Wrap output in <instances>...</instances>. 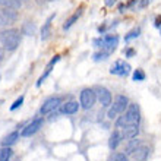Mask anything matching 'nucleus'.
<instances>
[{"mask_svg": "<svg viewBox=\"0 0 161 161\" xmlns=\"http://www.w3.org/2000/svg\"><path fill=\"white\" fill-rule=\"evenodd\" d=\"M141 122V108L136 103H130L126 111L120 114L116 119V127L117 129H123V127L129 126V125H139Z\"/></svg>", "mask_w": 161, "mask_h": 161, "instance_id": "f257e3e1", "label": "nucleus"}, {"mask_svg": "<svg viewBox=\"0 0 161 161\" xmlns=\"http://www.w3.org/2000/svg\"><path fill=\"white\" fill-rule=\"evenodd\" d=\"M21 31L16 28L0 31V44L6 51H15L21 44Z\"/></svg>", "mask_w": 161, "mask_h": 161, "instance_id": "f03ea898", "label": "nucleus"}, {"mask_svg": "<svg viewBox=\"0 0 161 161\" xmlns=\"http://www.w3.org/2000/svg\"><path fill=\"white\" fill-rule=\"evenodd\" d=\"M129 104H130V101H129V98H127L126 95H123V94L116 95V98L113 100V104H111V106L108 107V110H107V119L116 120L120 114H123V113L126 111Z\"/></svg>", "mask_w": 161, "mask_h": 161, "instance_id": "7ed1b4c3", "label": "nucleus"}, {"mask_svg": "<svg viewBox=\"0 0 161 161\" xmlns=\"http://www.w3.org/2000/svg\"><path fill=\"white\" fill-rule=\"evenodd\" d=\"M97 103V94L94 88H84L79 94V104L80 108L84 110H91Z\"/></svg>", "mask_w": 161, "mask_h": 161, "instance_id": "20e7f679", "label": "nucleus"}, {"mask_svg": "<svg viewBox=\"0 0 161 161\" xmlns=\"http://www.w3.org/2000/svg\"><path fill=\"white\" fill-rule=\"evenodd\" d=\"M94 91L97 94V101L101 104L103 108H108L113 104V95H111L110 89L106 86H94Z\"/></svg>", "mask_w": 161, "mask_h": 161, "instance_id": "39448f33", "label": "nucleus"}, {"mask_svg": "<svg viewBox=\"0 0 161 161\" xmlns=\"http://www.w3.org/2000/svg\"><path fill=\"white\" fill-rule=\"evenodd\" d=\"M62 103H63V98L62 97H50L48 100L44 101V104H42L41 108H40V113H41L42 116L48 114V113H53V111L59 110L60 106H62Z\"/></svg>", "mask_w": 161, "mask_h": 161, "instance_id": "423d86ee", "label": "nucleus"}, {"mask_svg": "<svg viewBox=\"0 0 161 161\" xmlns=\"http://www.w3.org/2000/svg\"><path fill=\"white\" fill-rule=\"evenodd\" d=\"M130 70H132L130 64L127 63V62H125V60H117L110 68L111 75H117V76H120V78H126L127 75L130 73Z\"/></svg>", "mask_w": 161, "mask_h": 161, "instance_id": "0eeeda50", "label": "nucleus"}, {"mask_svg": "<svg viewBox=\"0 0 161 161\" xmlns=\"http://www.w3.org/2000/svg\"><path fill=\"white\" fill-rule=\"evenodd\" d=\"M42 123H44L42 117H35L32 122L28 123V125H26V126L22 129L21 136H24V138H28V136L35 135V133H37V132H38L40 129L42 127Z\"/></svg>", "mask_w": 161, "mask_h": 161, "instance_id": "6e6552de", "label": "nucleus"}, {"mask_svg": "<svg viewBox=\"0 0 161 161\" xmlns=\"http://www.w3.org/2000/svg\"><path fill=\"white\" fill-rule=\"evenodd\" d=\"M79 108H80V104L78 101H68L60 106L59 113L60 114H66V116L76 114L78 111H79Z\"/></svg>", "mask_w": 161, "mask_h": 161, "instance_id": "1a4fd4ad", "label": "nucleus"}, {"mask_svg": "<svg viewBox=\"0 0 161 161\" xmlns=\"http://www.w3.org/2000/svg\"><path fill=\"white\" fill-rule=\"evenodd\" d=\"M103 38H104V50H107L108 53H113L116 47L119 46V37L116 34H106L103 35Z\"/></svg>", "mask_w": 161, "mask_h": 161, "instance_id": "9d476101", "label": "nucleus"}, {"mask_svg": "<svg viewBox=\"0 0 161 161\" xmlns=\"http://www.w3.org/2000/svg\"><path fill=\"white\" fill-rule=\"evenodd\" d=\"M122 130V135H123V139H135V138H138V135H139V125H129V126L123 127V129H120Z\"/></svg>", "mask_w": 161, "mask_h": 161, "instance_id": "9b49d317", "label": "nucleus"}, {"mask_svg": "<svg viewBox=\"0 0 161 161\" xmlns=\"http://www.w3.org/2000/svg\"><path fill=\"white\" fill-rule=\"evenodd\" d=\"M123 142V135H122V130L120 129H116L113 130V133L110 135V139H108V148L111 151H116L119 148V145Z\"/></svg>", "mask_w": 161, "mask_h": 161, "instance_id": "f8f14e48", "label": "nucleus"}, {"mask_svg": "<svg viewBox=\"0 0 161 161\" xmlns=\"http://www.w3.org/2000/svg\"><path fill=\"white\" fill-rule=\"evenodd\" d=\"M148 155H149V148L148 147H145V145H141L139 148L132 154V158H133L135 161H147Z\"/></svg>", "mask_w": 161, "mask_h": 161, "instance_id": "ddd939ff", "label": "nucleus"}, {"mask_svg": "<svg viewBox=\"0 0 161 161\" xmlns=\"http://www.w3.org/2000/svg\"><path fill=\"white\" fill-rule=\"evenodd\" d=\"M54 16H56V13L50 15V16L46 19L44 25L41 26V40H42V41H46V40L50 37V32H51V21L54 19Z\"/></svg>", "mask_w": 161, "mask_h": 161, "instance_id": "4468645a", "label": "nucleus"}, {"mask_svg": "<svg viewBox=\"0 0 161 161\" xmlns=\"http://www.w3.org/2000/svg\"><path fill=\"white\" fill-rule=\"evenodd\" d=\"M59 60H60V56H59V54H56L54 57H53V59L50 60V63L47 64V68H46V72L42 73L41 76H40V79L37 80V86H41V84L44 82V79H46V78L48 76V75H50V72H51V69H53V66H54V64L57 63Z\"/></svg>", "mask_w": 161, "mask_h": 161, "instance_id": "2eb2a0df", "label": "nucleus"}, {"mask_svg": "<svg viewBox=\"0 0 161 161\" xmlns=\"http://www.w3.org/2000/svg\"><path fill=\"white\" fill-rule=\"evenodd\" d=\"M141 145H142V141H141V139H138V138H135V139H130L126 144V147H125V154H126L127 157H129V155H132V154L135 153L136 149L139 148Z\"/></svg>", "mask_w": 161, "mask_h": 161, "instance_id": "dca6fc26", "label": "nucleus"}, {"mask_svg": "<svg viewBox=\"0 0 161 161\" xmlns=\"http://www.w3.org/2000/svg\"><path fill=\"white\" fill-rule=\"evenodd\" d=\"M18 139H19V132L18 130L10 132L9 135H6L3 139H2V147H12L13 144H16Z\"/></svg>", "mask_w": 161, "mask_h": 161, "instance_id": "f3484780", "label": "nucleus"}, {"mask_svg": "<svg viewBox=\"0 0 161 161\" xmlns=\"http://www.w3.org/2000/svg\"><path fill=\"white\" fill-rule=\"evenodd\" d=\"M2 13H3L4 16L8 18V19L12 22V24L15 21H18V16H19L18 9H13V8H3V9H2Z\"/></svg>", "mask_w": 161, "mask_h": 161, "instance_id": "a211bd4d", "label": "nucleus"}, {"mask_svg": "<svg viewBox=\"0 0 161 161\" xmlns=\"http://www.w3.org/2000/svg\"><path fill=\"white\" fill-rule=\"evenodd\" d=\"M80 15H82V9H79L78 12H75V13H73V15H72V16L69 18L68 21L64 22V25H63V30H64V31L70 30V28H72V26L75 25V22H78V19H79V18H80Z\"/></svg>", "mask_w": 161, "mask_h": 161, "instance_id": "6ab92c4d", "label": "nucleus"}, {"mask_svg": "<svg viewBox=\"0 0 161 161\" xmlns=\"http://www.w3.org/2000/svg\"><path fill=\"white\" fill-rule=\"evenodd\" d=\"M21 32L25 35H34L35 34V24L34 22H24V25L21 28Z\"/></svg>", "mask_w": 161, "mask_h": 161, "instance_id": "aec40b11", "label": "nucleus"}, {"mask_svg": "<svg viewBox=\"0 0 161 161\" xmlns=\"http://www.w3.org/2000/svg\"><path fill=\"white\" fill-rule=\"evenodd\" d=\"M110 54H111V53H108L107 50H98V51H95V53L92 54V60H94V62H101V60H107Z\"/></svg>", "mask_w": 161, "mask_h": 161, "instance_id": "412c9836", "label": "nucleus"}, {"mask_svg": "<svg viewBox=\"0 0 161 161\" xmlns=\"http://www.w3.org/2000/svg\"><path fill=\"white\" fill-rule=\"evenodd\" d=\"M13 155V151L10 147H3L0 149V161H9Z\"/></svg>", "mask_w": 161, "mask_h": 161, "instance_id": "4be33fe9", "label": "nucleus"}, {"mask_svg": "<svg viewBox=\"0 0 161 161\" xmlns=\"http://www.w3.org/2000/svg\"><path fill=\"white\" fill-rule=\"evenodd\" d=\"M139 35H141V28L139 26H136V28H133V30L129 31V32L125 35V41L129 42V41H132L133 38H138Z\"/></svg>", "mask_w": 161, "mask_h": 161, "instance_id": "5701e85b", "label": "nucleus"}, {"mask_svg": "<svg viewBox=\"0 0 161 161\" xmlns=\"http://www.w3.org/2000/svg\"><path fill=\"white\" fill-rule=\"evenodd\" d=\"M21 4L18 0H0V6H3V8H13V9H19L21 8Z\"/></svg>", "mask_w": 161, "mask_h": 161, "instance_id": "b1692460", "label": "nucleus"}, {"mask_svg": "<svg viewBox=\"0 0 161 161\" xmlns=\"http://www.w3.org/2000/svg\"><path fill=\"white\" fill-rule=\"evenodd\" d=\"M145 78H147V75H145L142 69H135L133 73H132V79L135 82H142V80H145Z\"/></svg>", "mask_w": 161, "mask_h": 161, "instance_id": "393cba45", "label": "nucleus"}, {"mask_svg": "<svg viewBox=\"0 0 161 161\" xmlns=\"http://www.w3.org/2000/svg\"><path fill=\"white\" fill-rule=\"evenodd\" d=\"M108 161H129L127 155L125 153H113L108 158Z\"/></svg>", "mask_w": 161, "mask_h": 161, "instance_id": "a878e982", "label": "nucleus"}, {"mask_svg": "<svg viewBox=\"0 0 161 161\" xmlns=\"http://www.w3.org/2000/svg\"><path fill=\"white\" fill-rule=\"evenodd\" d=\"M22 104H24V95H21V97L18 98L16 101H15V103H13V104H12V106H10V110H12V111H15V110H16V108H19V107L22 106Z\"/></svg>", "mask_w": 161, "mask_h": 161, "instance_id": "bb28decb", "label": "nucleus"}, {"mask_svg": "<svg viewBox=\"0 0 161 161\" xmlns=\"http://www.w3.org/2000/svg\"><path fill=\"white\" fill-rule=\"evenodd\" d=\"M9 24H12V22L9 21L8 18H6L3 13H2V10H0V26H8Z\"/></svg>", "mask_w": 161, "mask_h": 161, "instance_id": "cd10ccee", "label": "nucleus"}, {"mask_svg": "<svg viewBox=\"0 0 161 161\" xmlns=\"http://www.w3.org/2000/svg\"><path fill=\"white\" fill-rule=\"evenodd\" d=\"M123 53H125V57H133V56L136 54L135 48H130V47H129V48H126Z\"/></svg>", "mask_w": 161, "mask_h": 161, "instance_id": "c85d7f7f", "label": "nucleus"}, {"mask_svg": "<svg viewBox=\"0 0 161 161\" xmlns=\"http://www.w3.org/2000/svg\"><path fill=\"white\" fill-rule=\"evenodd\" d=\"M154 26L160 30V26H161V16H157V18H155V22H154Z\"/></svg>", "mask_w": 161, "mask_h": 161, "instance_id": "c756f323", "label": "nucleus"}, {"mask_svg": "<svg viewBox=\"0 0 161 161\" xmlns=\"http://www.w3.org/2000/svg\"><path fill=\"white\" fill-rule=\"evenodd\" d=\"M117 0H104V3H106V6H113V4L116 3Z\"/></svg>", "mask_w": 161, "mask_h": 161, "instance_id": "7c9ffc66", "label": "nucleus"}, {"mask_svg": "<svg viewBox=\"0 0 161 161\" xmlns=\"http://www.w3.org/2000/svg\"><path fill=\"white\" fill-rule=\"evenodd\" d=\"M3 56H4V48L0 46V60H3Z\"/></svg>", "mask_w": 161, "mask_h": 161, "instance_id": "2f4dec72", "label": "nucleus"}, {"mask_svg": "<svg viewBox=\"0 0 161 161\" xmlns=\"http://www.w3.org/2000/svg\"><path fill=\"white\" fill-rule=\"evenodd\" d=\"M19 3H24V2H28V0H18Z\"/></svg>", "mask_w": 161, "mask_h": 161, "instance_id": "473e14b6", "label": "nucleus"}, {"mask_svg": "<svg viewBox=\"0 0 161 161\" xmlns=\"http://www.w3.org/2000/svg\"><path fill=\"white\" fill-rule=\"evenodd\" d=\"M160 34H161V26H160Z\"/></svg>", "mask_w": 161, "mask_h": 161, "instance_id": "72a5a7b5", "label": "nucleus"}, {"mask_svg": "<svg viewBox=\"0 0 161 161\" xmlns=\"http://www.w3.org/2000/svg\"><path fill=\"white\" fill-rule=\"evenodd\" d=\"M47 2H53V0H47Z\"/></svg>", "mask_w": 161, "mask_h": 161, "instance_id": "f704fd0d", "label": "nucleus"}, {"mask_svg": "<svg viewBox=\"0 0 161 161\" xmlns=\"http://www.w3.org/2000/svg\"><path fill=\"white\" fill-rule=\"evenodd\" d=\"M0 103H2V100H0Z\"/></svg>", "mask_w": 161, "mask_h": 161, "instance_id": "c9c22d12", "label": "nucleus"}]
</instances>
